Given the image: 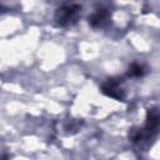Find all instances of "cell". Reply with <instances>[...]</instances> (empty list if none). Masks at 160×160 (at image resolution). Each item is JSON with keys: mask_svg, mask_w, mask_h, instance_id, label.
I'll return each instance as SVG.
<instances>
[{"mask_svg": "<svg viewBox=\"0 0 160 160\" xmlns=\"http://www.w3.org/2000/svg\"><path fill=\"white\" fill-rule=\"evenodd\" d=\"M160 131V109L151 108L146 112L145 124L141 129H131L129 138L132 141H139L144 139H150Z\"/></svg>", "mask_w": 160, "mask_h": 160, "instance_id": "cell-1", "label": "cell"}, {"mask_svg": "<svg viewBox=\"0 0 160 160\" xmlns=\"http://www.w3.org/2000/svg\"><path fill=\"white\" fill-rule=\"evenodd\" d=\"M129 75L136 76V78L142 76V75H144V68H142L141 65H139V64H132V65L129 68Z\"/></svg>", "mask_w": 160, "mask_h": 160, "instance_id": "cell-5", "label": "cell"}, {"mask_svg": "<svg viewBox=\"0 0 160 160\" xmlns=\"http://www.w3.org/2000/svg\"><path fill=\"white\" fill-rule=\"evenodd\" d=\"M81 6L78 4H65L55 11V22L59 26H70L78 21Z\"/></svg>", "mask_w": 160, "mask_h": 160, "instance_id": "cell-2", "label": "cell"}, {"mask_svg": "<svg viewBox=\"0 0 160 160\" xmlns=\"http://www.w3.org/2000/svg\"><path fill=\"white\" fill-rule=\"evenodd\" d=\"M101 91L105 95L110 96V98H114V99H118V100H122L124 99V90L120 86L119 80H116V79H108L102 84Z\"/></svg>", "mask_w": 160, "mask_h": 160, "instance_id": "cell-3", "label": "cell"}, {"mask_svg": "<svg viewBox=\"0 0 160 160\" xmlns=\"http://www.w3.org/2000/svg\"><path fill=\"white\" fill-rule=\"evenodd\" d=\"M110 20V12L105 8H100L89 16V24L92 28H102Z\"/></svg>", "mask_w": 160, "mask_h": 160, "instance_id": "cell-4", "label": "cell"}]
</instances>
